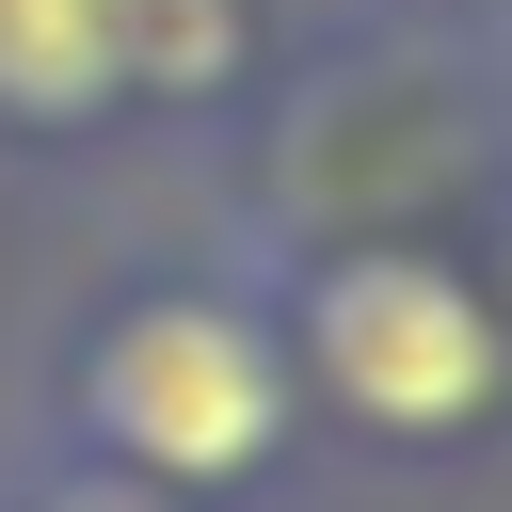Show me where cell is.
<instances>
[{
	"mask_svg": "<svg viewBox=\"0 0 512 512\" xmlns=\"http://www.w3.org/2000/svg\"><path fill=\"white\" fill-rule=\"evenodd\" d=\"M96 96H128L112 80V0H0V112L64 128Z\"/></svg>",
	"mask_w": 512,
	"mask_h": 512,
	"instance_id": "cell-3",
	"label": "cell"
},
{
	"mask_svg": "<svg viewBox=\"0 0 512 512\" xmlns=\"http://www.w3.org/2000/svg\"><path fill=\"white\" fill-rule=\"evenodd\" d=\"M304 336H320L336 400L384 416V432H464L496 400V320L448 272H416V256H336L320 304H304Z\"/></svg>",
	"mask_w": 512,
	"mask_h": 512,
	"instance_id": "cell-2",
	"label": "cell"
},
{
	"mask_svg": "<svg viewBox=\"0 0 512 512\" xmlns=\"http://www.w3.org/2000/svg\"><path fill=\"white\" fill-rule=\"evenodd\" d=\"M224 64H240V0H112V80L208 96Z\"/></svg>",
	"mask_w": 512,
	"mask_h": 512,
	"instance_id": "cell-4",
	"label": "cell"
},
{
	"mask_svg": "<svg viewBox=\"0 0 512 512\" xmlns=\"http://www.w3.org/2000/svg\"><path fill=\"white\" fill-rule=\"evenodd\" d=\"M272 416H288V368L240 304H144L96 352V432L160 480H240L272 448Z\"/></svg>",
	"mask_w": 512,
	"mask_h": 512,
	"instance_id": "cell-1",
	"label": "cell"
}]
</instances>
